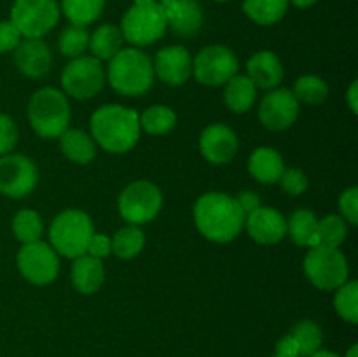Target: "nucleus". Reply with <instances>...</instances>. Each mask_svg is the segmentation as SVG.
<instances>
[{"label": "nucleus", "mask_w": 358, "mask_h": 357, "mask_svg": "<svg viewBox=\"0 0 358 357\" xmlns=\"http://www.w3.org/2000/svg\"><path fill=\"white\" fill-rule=\"evenodd\" d=\"M304 272L310 282L322 290H336L348 282V261L339 248L311 247L304 259Z\"/></svg>", "instance_id": "7"}, {"label": "nucleus", "mask_w": 358, "mask_h": 357, "mask_svg": "<svg viewBox=\"0 0 358 357\" xmlns=\"http://www.w3.org/2000/svg\"><path fill=\"white\" fill-rule=\"evenodd\" d=\"M280 186H282L283 191L290 196H299L303 195L308 189V177L297 168H289V170H283L282 177L278 178Z\"/></svg>", "instance_id": "37"}, {"label": "nucleus", "mask_w": 358, "mask_h": 357, "mask_svg": "<svg viewBox=\"0 0 358 357\" xmlns=\"http://www.w3.org/2000/svg\"><path fill=\"white\" fill-rule=\"evenodd\" d=\"M290 2L296 7H299V9H306V7H311L313 4H317L318 0H290Z\"/></svg>", "instance_id": "45"}, {"label": "nucleus", "mask_w": 358, "mask_h": 357, "mask_svg": "<svg viewBox=\"0 0 358 357\" xmlns=\"http://www.w3.org/2000/svg\"><path fill=\"white\" fill-rule=\"evenodd\" d=\"M346 238V223L341 216H325L318 220L317 240L322 247L338 248Z\"/></svg>", "instance_id": "35"}, {"label": "nucleus", "mask_w": 358, "mask_h": 357, "mask_svg": "<svg viewBox=\"0 0 358 357\" xmlns=\"http://www.w3.org/2000/svg\"><path fill=\"white\" fill-rule=\"evenodd\" d=\"M310 357H339V356L334 352H329V350H317V352L311 354Z\"/></svg>", "instance_id": "46"}, {"label": "nucleus", "mask_w": 358, "mask_h": 357, "mask_svg": "<svg viewBox=\"0 0 358 357\" xmlns=\"http://www.w3.org/2000/svg\"><path fill=\"white\" fill-rule=\"evenodd\" d=\"M16 262L21 275L35 286H48L59 272L58 254L51 245L41 240L24 244L17 252Z\"/></svg>", "instance_id": "11"}, {"label": "nucleus", "mask_w": 358, "mask_h": 357, "mask_svg": "<svg viewBox=\"0 0 358 357\" xmlns=\"http://www.w3.org/2000/svg\"><path fill=\"white\" fill-rule=\"evenodd\" d=\"M163 206L159 188L149 181H136L129 184L119 196V212L126 223L133 226L150 223Z\"/></svg>", "instance_id": "8"}, {"label": "nucleus", "mask_w": 358, "mask_h": 357, "mask_svg": "<svg viewBox=\"0 0 358 357\" xmlns=\"http://www.w3.org/2000/svg\"><path fill=\"white\" fill-rule=\"evenodd\" d=\"M159 4L163 7L166 24L175 34L191 37L201 28L203 10L198 0H163Z\"/></svg>", "instance_id": "19"}, {"label": "nucleus", "mask_w": 358, "mask_h": 357, "mask_svg": "<svg viewBox=\"0 0 358 357\" xmlns=\"http://www.w3.org/2000/svg\"><path fill=\"white\" fill-rule=\"evenodd\" d=\"M236 202L240 203V206L243 209L245 216H248V214L254 212L255 209H259V206H261V200H259V196L252 191L241 192V195L236 198Z\"/></svg>", "instance_id": "43"}, {"label": "nucleus", "mask_w": 358, "mask_h": 357, "mask_svg": "<svg viewBox=\"0 0 358 357\" xmlns=\"http://www.w3.org/2000/svg\"><path fill=\"white\" fill-rule=\"evenodd\" d=\"M294 97L297 102L304 104H322L329 94V86L322 77L318 76H303L294 84Z\"/></svg>", "instance_id": "33"}, {"label": "nucleus", "mask_w": 358, "mask_h": 357, "mask_svg": "<svg viewBox=\"0 0 358 357\" xmlns=\"http://www.w3.org/2000/svg\"><path fill=\"white\" fill-rule=\"evenodd\" d=\"M28 119L42 139H58L70 122V105L65 93L55 88L35 91L28 104Z\"/></svg>", "instance_id": "4"}, {"label": "nucleus", "mask_w": 358, "mask_h": 357, "mask_svg": "<svg viewBox=\"0 0 358 357\" xmlns=\"http://www.w3.org/2000/svg\"><path fill=\"white\" fill-rule=\"evenodd\" d=\"M339 210L343 214V219L348 220L350 224L358 223V189L350 188L343 191L339 198Z\"/></svg>", "instance_id": "39"}, {"label": "nucleus", "mask_w": 358, "mask_h": 357, "mask_svg": "<svg viewBox=\"0 0 358 357\" xmlns=\"http://www.w3.org/2000/svg\"><path fill=\"white\" fill-rule=\"evenodd\" d=\"M94 234L93 220L83 210L70 209L56 216L49 227L51 247L65 258L76 259L87 252L91 237Z\"/></svg>", "instance_id": "5"}, {"label": "nucleus", "mask_w": 358, "mask_h": 357, "mask_svg": "<svg viewBox=\"0 0 358 357\" xmlns=\"http://www.w3.org/2000/svg\"><path fill=\"white\" fill-rule=\"evenodd\" d=\"M122 31L115 24H101L90 37V49L96 59H108L110 62L122 49Z\"/></svg>", "instance_id": "26"}, {"label": "nucleus", "mask_w": 358, "mask_h": 357, "mask_svg": "<svg viewBox=\"0 0 358 357\" xmlns=\"http://www.w3.org/2000/svg\"><path fill=\"white\" fill-rule=\"evenodd\" d=\"M108 83L124 97H142L154 83V65L138 49H121L108 65Z\"/></svg>", "instance_id": "3"}, {"label": "nucleus", "mask_w": 358, "mask_h": 357, "mask_svg": "<svg viewBox=\"0 0 358 357\" xmlns=\"http://www.w3.org/2000/svg\"><path fill=\"white\" fill-rule=\"evenodd\" d=\"M154 72L170 86H182L192 74L191 55L182 46H168L156 55Z\"/></svg>", "instance_id": "17"}, {"label": "nucleus", "mask_w": 358, "mask_h": 357, "mask_svg": "<svg viewBox=\"0 0 358 357\" xmlns=\"http://www.w3.org/2000/svg\"><path fill=\"white\" fill-rule=\"evenodd\" d=\"M273 357H289V356H278V354H275V356Z\"/></svg>", "instance_id": "48"}, {"label": "nucleus", "mask_w": 358, "mask_h": 357, "mask_svg": "<svg viewBox=\"0 0 358 357\" xmlns=\"http://www.w3.org/2000/svg\"><path fill=\"white\" fill-rule=\"evenodd\" d=\"M297 343L301 357H310L317 350H320L322 342H324V335H322L320 326L315 324L311 321H301L297 322L289 332Z\"/></svg>", "instance_id": "31"}, {"label": "nucleus", "mask_w": 358, "mask_h": 357, "mask_svg": "<svg viewBox=\"0 0 358 357\" xmlns=\"http://www.w3.org/2000/svg\"><path fill=\"white\" fill-rule=\"evenodd\" d=\"M289 9V0H245L243 10L252 21L262 27L275 24Z\"/></svg>", "instance_id": "27"}, {"label": "nucleus", "mask_w": 358, "mask_h": 357, "mask_svg": "<svg viewBox=\"0 0 358 357\" xmlns=\"http://www.w3.org/2000/svg\"><path fill=\"white\" fill-rule=\"evenodd\" d=\"M238 58L226 46H208L192 62V74L206 86H220L238 72Z\"/></svg>", "instance_id": "12"}, {"label": "nucleus", "mask_w": 358, "mask_h": 357, "mask_svg": "<svg viewBox=\"0 0 358 357\" xmlns=\"http://www.w3.org/2000/svg\"><path fill=\"white\" fill-rule=\"evenodd\" d=\"M245 217L236 198L224 192H206L194 205V220L199 233L217 244L234 240L243 230Z\"/></svg>", "instance_id": "1"}, {"label": "nucleus", "mask_w": 358, "mask_h": 357, "mask_svg": "<svg viewBox=\"0 0 358 357\" xmlns=\"http://www.w3.org/2000/svg\"><path fill=\"white\" fill-rule=\"evenodd\" d=\"M105 268L101 259L90 254L79 255L72 265V284L79 293L93 294L103 286Z\"/></svg>", "instance_id": "21"}, {"label": "nucleus", "mask_w": 358, "mask_h": 357, "mask_svg": "<svg viewBox=\"0 0 358 357\" xmlns=\"http://www.w3.org/2000/svg\"><path fill=\"white\" fill-rule=\"evenodd\" d=\"M248 79L261 90H273L283 80V66L271 51H259L247 63Z\"/></svg>", "instance_id": "20"}, {"label": "nucleus", "mask_w": 358, "mask_h": 357, "mask_svg": "<svg viewBox=\"0 0 358 357\" xmlns=\"http://www.w3.org/2000/svg\"><path fill=\"white\" fill-rule=\"evenodd\" d=\"M336 312L341 315L345 321L357 324L358 322V284L355 280L345 282L338 287V293L334 298Z\"/></svg>", "instance_id": "36"}, {"label": "nucleus", "mask_w": 358, "mask_h": 357, "mask_svg": "<svg viewBox=\"0 0 358 357\" xmlns=\"http://www.w3.org/2000/svg\"><path fill=\"white\" fill-rule=\"evenodd\" d=\"M297 115H299V102L292 91L285 88L269 91L259 105V119L271 132L287 130L294 125Z\"/></svg>", "instance_id": "14"}, {"label": "nucleus", "mask_w": 358, "mask_h": 357, "mask_svg": "<svg viewBox=\"0 0 358 357\" xmlns=\"http://www.w3.org/2000/svg\"><path fill=\"white\" fill-rule=\"evenodd\" d=\"M58 18L56 0H14L10 9V21L27 38H41L58 23Z\"/></svg>", "instance_id": "9"}, {"label": "nucleus", "mask_w": 358, "mask_h": 357, "mask_svg": "<svg viewBox=\"0 0 358 357\" xmlns=\"http://www.w3.org/2000/svg\"><path fill=\"white\" fill-rule=\"evenodd\" d=\"M59 139V146H62L63 154L69 158L70 161L79 164H86L94 160L96 156V144L91 139L87 133L83 130H69L66 128Z\"/></svg>", "instance_id": "23"}, {"label": "nucleus", "mask_w": 358, "mask_h": 357, "mask_svg": "<svg viewBox=\"0 0 358 357\" xmlns=\"http://www.w3.org/2000/svg\"><path fill=\"white\" fill-rule=\"evenodd\" d=\"M110 252H112L110 251V238L105 237V234H96V233L91 237L86 254L93 255V258H96V259H103V258H107Z\"/></svg>", "instance_id": "41"}, {"label": "nucleus", "mask_w": 358, "mask_h": 357, "mask_svg": "<svg viewBox=\"0 0 358 357\" xmlns=\"http://www.w3.org/2000/svg\"><path fill=\"white\" fill-rule=\"evenodd\" d=\"M103 6L105 0H62L63 13L76 27H86L98 20Z\"/></svg>", "instance_id": "30"}, {"label": "nucleus", "mask_w": 358, "mask_h": 357, "mask_svg": "<svg viewBox=\"0 0 358 357\" xmlns=\"http://www.w3.org/2000/svg\"><path fill=\"white\" fill-rule=\"evenodd\" d=\"M138 119L140 130L150 135H164L177 125V115L166 105H152L142 115H138Z\"/></svg>", "instance_id": "29"}, {"label": "nucleus", "mask_w": 358, "mask_h": 357, "mask_svg": "<svg viewBox=\"0 0 358 357\" xmlns=\"http://www.w3.org/2000/svg\"><path fill=\"white\" fill-rule=\"evenodd\" d=\"M159 2H163V0H159Z\"/></svg>", "instance_id": "50"}, {"label": "nucleus", "mask_w": 358, "mask_h": 357, "mask_svg": "<svg viewBox=\"0 0 358 357\" xmlns=\"http://www.w3.org/2000/svg\"><path fill=\"white\" fill-rule=\"evenodd\" d=\"M91 133L94 142L108 153H128L140 139L138 114L122 105H103L91 115Z\"/></svg>", "instance_id": "2"}, {"label": "nucleus", "mask_w": 358, "mask_h": 357, "mask_svg": "<svg viewBox=\"0 0 358 357\" xmlns=\"http://www.w3.org/2000/svg\"><path fill=\"white\" fill-rule=\"evenodd\" d=\"M255 97H257V88L247 76H234L226 83L224 100L229 111L236 114L250 111L252 105L255 104Z\"/></svg>", "instance_id": "24"}, {"label": "nucleus", "mask_w": 358, "mask_h": 357, "mask_svg": "<svg viewBox=\"0 0 358 357\" xmlns=\"http://www.w3.org/2000/svg\"><path fill=\"white\" fill-rule=\"evenodd\" d=\"M358 84H357V80L355 83H352V86H350V90H348V105H350V108H352V112L353 114H358Z\"/></svg>", "instance_id": "44"}, {"label": "nucleus", "mask_w": 358, "mask_h": 357, "mask_svg": "<svg viewBox=\"0 0 358 357\" xmlns=\"http://www.w3.org/2000/svg\"><path fill=\"white\" fill-rule=\"evenodd\" d=\"M217 2H227V0H217Z\"/></svg>", "instance_id": "49"}, {"label": "nucleus", "mask_w": 358, "mask_h": 357, "mask_svg": "<svg viewBox=\"0 0 358 357\" xmlns=\"http://www.w3.org/2000/svg\"><path fill=\"white\" fill-rule=\"evenodd\" d=\"M143 245H145L143 231L138 226L129 224L115 231L110 240V251L121 259H131L142 252Z\"/></svg>", "instance_id": "28"}, {"label": "nucleus", "mask_w": 358, "mask_h": 357, "mask_svg": "<svg viewBox=\"0 0 358 357\" xmlns=\"http://www.w3.org/2000/svg\"><path fill=\"white\" fill-rule=\"evenodd\" d=\"M318 219L311 210H297L287 223V233L299 247H317Z\"/></svg>", "instance_id": "25"}, {"label": "nucleus", "mask_w": 358, "mask_h": 357, "mask_svg": "<svg viewBox=\"0 0 358 357\" xmlns=\"http://www.w3.org/2000/svg\"><path fill=\"white\" fill-rule=\"evenodd\" d=\"M346 357H358V345H352V349L346 352Z\"/></svg>", "instance_id": "47"}, {"label": "nucleus", "mask_w": 358, "mask_h": 357, "mask_svg": "<svg viewBox=\"0 0 358 357\" xmlns=\"http://www.w3.org/2000/svg\"><path fill=\"white\" fill-rule=\"evenodd\" d=\"M37 167L21 154L0 156V192L9 198H24L37 186Z\"/></svg>", "instance_id": "13"}, {"label": "nucleus", "mask_w": 358, "mask_h": 357, "mask_svg": "<svg viewBox=\"0 0 358 357\" xmlns=\"http://www.w3.org/2000/svg\"><path fill=\"white\" fill-rule=\"evenodd\" d=\"M166 18L157 0H135L121 21L122 37L133 46H149L166 31Z\"/></svg>", "instance_id": "6"}, {"label": "nucleus", "mask_w": 358, "mask_h": 357, "mask_svg": "<svg viewBox=\"0 0 358 357\" xmlns=\"http://www.w3.org/2000/svg\"><path fill=\"white\" fill-rule=\"evenodd\" d=\"M90 48V34L84 27H72L65 28L59 34L58 38V49L63 56L66 58H79L84 55V51Z\"/></svg>", "instance_id": "34"}, {"label": "nucleus", "mask_w": 358, "mask_h": 357, "mask_svg": "<svg viewBox=\"0 0 358 357\" xmlns=\"http://www.w3.org/2000/svg\"><path fill=\"white\" fill-rule=\"evenodd\" d=\"M17 142V128L7 114H0V156L10 154Z\"/></svg>", "instance_id": "38"}, {"label": "nucleus", "mask_w": 358, "mask_h": 357, "mask_svg": "<svg viewBox=\"0 0 358 357\" xmlns=\"http://www.w3.org/2000/svg\"><path fill=\"white\" fill-rule=\"evenodd\" d=\"M21 42V34L13 21H0V52H9L17 48Z\"/></svg>", "instance_id": "40"}, {"label": "nucleus", "mask_w": 358, "mask_h": 357, "mask_svg": "<svg viewBox=\"0 0 358 357\" xmlns=\"http://www.w3.org/2000/svg\"><path fill=\"white\" fill-rule=\"evenodd\" d=\"M248 170H250L252 177L261 184H275L282 177L285 164H283V158L280 156L278 150L271 149V147H259L248 160Z\"/></svg>", "instance_id": "22"}, {"label": "nucleus", "mask_w": 358, "mask_h": 357, "mask_svg": "<svg viewBox=\"0 0 358 357\" xmlns=\"http://www.w3.org/2000/svg\"><path fill=\"white\" fill-rule=\"evenodd\" d=\"M276 354H278V356L301 357L296 340H294L290 335L282 336V338L278 340V343H276Z\"/></svg>", "instance_id": "42"}, {"label": "nucleus", "mask_w": 358, "mask_h": 357, "mask_svg": "<svg viewBox=\"0 0 358 357\" xmlns=\"http://www.w3.org/2000/svg\"><path fill=\"white\" fill-rule=\"evenodd\" d=\"M52 63L51 49L42 38H24L14 49V65L23 76L38 79L49 72Z\"/></svg>", "instance_id": "18"}, {"label": "nucleus", "mask_w": 358, "mask_h": 357, "mask_svg": "<svg viewBox=\"0 0 358 357\" xmlns=\"http://www.w3.org/2000/svg\"><path fill=\"white\" fill-rule=\"evenodd\" d=\"M44 226H42V219L35 210H20L13 219V231L14 237L21 241V244H34V241L41 240V234Z\"/></svg>", "instance_id": "32"}, {"label": "nucleus", "mask_w": 358, "mask_h": 357, "mask_svg": "<svg viewBox=\"0 0 358 357\" xmlns=\"http://www.w3.org/2000/svg\"><path fill=\"white\" fill-rule=\"evenodd\" d=\"M199 150L213 164H226L236 156V133L226 125H210L199 136Z\"/></svg>", "instance_id": "15"}, {"label": "nucleus", "mask_w": 358, "mask_h": 357, "mask_svg": "<svg viewBox=\"0 0 358 357\" xmlns=\"http://www.w3.org/2000/svg\"><path fill=\"white\" fill-rule=\"evenodd\" d=\"M105 84V72L100 59L94 56H79L65 66L62 74V86L66 94L79 100L94 97Z\"/></svg>", "instance_id": "10"}, {"label": "nucleus", "mask_w": 358, "mask_h": 357, "mask_svg": "<svg viewBox=\"0 0 358 357\" xmlns=\"http://www.w3.org/2000/svg\"><path fill=\"white\" fill-rule=\"evenodd\" d=\"M247 231L255 241L264 245L278 244L287 234V219L275 209L259 206L245 217Z\"/></svg>", "instance_id": "16"}]
</instances>
